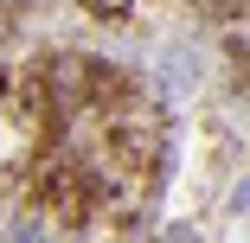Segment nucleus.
<instances>
[{
    "instance_id": "f257e3e1",
    "label": "nucleus",
    "mask_w": 250,
    "mask_h": 243,
    "mask_svg": "<svg viewBox=\"0 0 250 243\" xmlns=\"http://www.w3.org/2000/svg\"><path fill=\"white\" fill-rule=\"evenodd\" d=\"M7 7H26V0H7Z\"/></svg>"
}]
</instances>
